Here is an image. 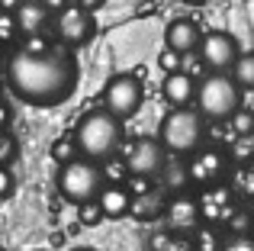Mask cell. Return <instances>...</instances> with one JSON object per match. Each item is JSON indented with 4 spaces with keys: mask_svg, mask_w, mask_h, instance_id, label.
Masks as SVG:
<instances>
[{
    "mask_svg": "<svg viewBox=\"0 0 254 251\" xmlns=\"http://www.w3.org/2000/svg\"><path fill=\"white\" fill-rule=\"evenodd\" d=\"M164 219H168V229L177 232V235L193 232V229L199 226V219H203V203H199L196 196H190V193H174L171 203H168Z\"/></svg>",
    "mask_w": 254,
    "mask_h": 251,
    "instance_id": "cell-11",
    "label": "cell"
},
{
    "mask_svg": "<svg viewBox=\"0 0 254 251\" xmlns=\"http://www.w3.org/2000/svg\"><path fill=\"white\" fill-rule=\"evenodd\" d=\"M19 6H23V0H3V10L6 13H16Z\"/></svg>",
    "mask_w": 254,
    "mask_h": 251,
    "instance_id": "cell-29",
    "label": "cell"
},
{
    "mask_svg": "<svg viewBox=\"0 0 254 251\" xmlns=\"http://www.w3.org/2000/svg\"><path fill=\"white\" fill-rule=\"evenodd\" d=\"M13 161H16V138L6 129L0 135V168H13Z\"/></svg>",
    "mask_w": 254,
    "mask_h": 251,
    "instance_id": "cell-21",
    "label": "cell"
},
{
    "mask_svg": "<svg viewBox=\"0 0 254 251\" xmlns=\"http://www.w3.org/2000/svg\"><path fill=\"white\" fill-rule=\"evenodd\" d=\"M161 177H164V187L177 190V193L187 187V184H193L190 181V164H177V161H168V168H164Z\"/></svg>",
    "mask_w": 254,
    "mask_h": 251,
    "instance_id": "cell-17",
    "label": "cell"
},
{
    "mask_svg": "<svg viewBox=\"0 0 254 251\" xmlns=\"http://www.w3.org/2000/svg\"><path fill=\"white\" fill-rule=\"evenodd\" d=\"M206 116L199 110H171L161 123V132L158 138L164 142V148L171 155H196L203 148V138H206Z\"/></svg>",
    "mask_w": 254,
    "mask_h": 251,
    "instance_id": "cell-5",
    "label": "cell"
},
{
    "mask_svg": "<svg viewBox=\"0 0 254 251\" xmlns=\"http://www.w3.org/2000/svg\"><path fill=\"white\" fill-rule=\"evenodd\" d=\"M232 132H235V135H254V113H251V110H238V113L235 116H232Z\"/></svg>",
    "mask_w": 254,
    "mask_h": 251,
    "instance_id": "cell-20",
    "label": "cell"
},
{
    "mask_svg": "<svg viewBox=\"0 0 254 251\" xmlns=\"http://www.w3.org/2000/svg\"><path fill=\"white\" fill-rule=\"evenodd\" d=\"M55 32L64 45H84L93 39L97 23H93V13L84 10L81 3H64V10H58L55 16Z\"/></svg>",
    "mask_w": 254,
    "mask_h": 251,
    "instance_id": "cell-8",
    "label": "cell"
},
{
    "mask_svg": "<svg viewBox=\"0 0 254 251\" xmlns=\"http://www.w3.org/2000/svg\"><path fill=\"white\" fill-rule=\"evenodd\" d=\"M36 251H45V248H36Z\"/></svg>",
    "mask_w": 254,
    "mask_h": 251,
    "instance_id": "cell-31",
    "label": "cell"
},
{
    "mask_svg": "<svg viewBox=\"0 0 254 251\" xmlns=\"http://www.w3.org/2000/svg\"><path fill=\"white\" fill-rule=\"evenodd\" d=\"M77 3H81L84 10H90V13H93V10H97V6H103L106 0H77Z\"/></svg>",
    "mask_w": 254,
    "mask_h": 251,
    "instance_id": "cell-28",
    "label": "cell"
},
{
    "mask_svg": "<svg viewBox=\"0 0 254 251\" xmlns=\"http://www.w3.org/2000/svg\"><path fill=\"white\" fill-rule=\"evenodd\" d=\"M180 58H184L180 52H174V49H168V45H164L161 55H158V64H161V68L168 71V74H177V71H184V68H180V64H184Z\"/></svg>",
    "mask_w": 254,
    "mask_h": 251,
    "instance_id": "cell-24",
    "label": "cell"
},
{
    "mask_svg": "<svg viewBox=\"0 0 254 251\" xmlns=\"http://www.w3.org/2000/svg\"><path fill=\"white\" fill-rule=\"evenodd\" d=\"M222 251H254V239L245 235V232H238V235H232V239L222 242Z\"/></svg>",
    "mask_w": 254,
    "mask_h": 251,
    "instance_id": "cell-25",
    "label": "cell"
},
{
    "mask_svg": "<svg viewBox=\"0 0 254 251\" xmlns=\"http://www.w3.org/2000/svg\"><path fill=\"white\" fill-rule=\"evenodd\" d=\"M16 29H19L16 13L0 10V39H3V45H13V39H16Z\"/></svg>",
    "mask_w": 254,
    "mask_h": 251,
    "instance_id": "cell-22",
    "label": "cell"
},
{
    "mask_svg": "<svg viewBox=\"0 0 254 251\" xmlns=\"http://www.w3.org/2000/svg\"><path fill=\"white\" fill-rule=\"evenodd\" d=\"M16 23H19V32L36 36V32H42L45 23H49V6H45L42 0H23V6L16 10Z\"/></svg>",
    "mask_w": 254,
    "mask_h": 251,
    "instance_id": "cell-16",
    "label": "cell"
},
{
    "mask_svg": "<svg viewBox=\"0 0 254 251\" xmlns=\"http://www.w3.org/2000/svg\"><path fill=\"white\" fill-rule=\"evenodd\" d=\"M81 68L68 52L19 49L6 62V84L29 107H62L74 97Z\"/></svg>",
    "mask_w": 254,
    "mask_h": 251,
    "instance_id": "cell-1",
    "label": "cell"
},
{
    "mask_svg": "<svg viewBox=\"0 0 254 251\" xmlns=\"http://www.w3.org/2000/svg\"><path fill=\"white\" fill-rule=\"evenodd\" d=\"M168 203L171 200H164L161 190H142V193H135V200H132V219L151 222V219L168 213Z\"/></svg>",
    "mask_w": 254,
    "mask_h": 251,
    "instance_id": "cell-15",
    "label": "cell"
},
{
    "mask_svg": "<svg viewBox=\"0 0 254 251\" xmlns=\"http://www.w3.org/2000/svg\"><path fill=\"white\" fill-rule=\"evenodd\" d=\"M199 58L209 71H232L235 62L242 58V49H238L235 36L222 29H212L203 36V45H199Z\"/></svg>",
    "mask_w": 254,
    "mask_h": 251,
    "instance_id": "cell-9",
    "label": "cell"
},
{
    "mask_svg": "<svg viewBox=\"0 0 254 251\" xmlns=\"http://www.w3.org/2000/svg\"><path fill=\"white\" fill-rule=\"evenodd\" d=\"M123 138H126L123 120L113 116L110 110H90V113H84L77 129H74L77 151H81V158H90V161L113 158L123 148Z\"/></svg>",
    "mask_w": 254,
    "mask_h": 251,
    "instance_id": "cell-2",
    "label": "cell"
},
{
    "mask_svg": "<svg viewBox=\"0 0 254 251\" xmlns=\"http://www.w3.org/2000/svg\"><path fill=\"white\" fill-rule=\"evenodd\" d=\"M142 97H145L142 81H138L135 74H129V71H123V74H113L110 81H106L103 110H110L119 120H132V116L138 113V107H142Z\"/></svg>",
    "mask_w": 254,
    "mask_h": 251,
    "instance_id": "cell-6",
    "label": "cell"
},
{
    "mask_svg": "<svg viewBox=\"0 0 254 251\" xmlns=\"http://www.w3.org/2000/svg\"><path fill=\"white\" fill-rule=\"evenodd\" d=\"M164 45L180 52V55H190L203 45V32L193 19H171L168 29H164Z\"/></svg>",
    "mask_w": 254,
    "mask_h": 251,
    "instance_id": "cell-13",
    "label": "cell"
},
{
    "mask_svg": "<svg viewBox=\"0 0 254 251\" xmlns=\"http://www.w3.org/2000/svg\"><path fill=\"white\" fill-rule=\"evenodd\" d=\"M58 190L68 203L84 206V203H97L100 193L106 190V177L103 168L90 158H74V161L62 164L58 171Z\"/></svg>",
    "mask_w": 254,
    "mask_h": 251,
    "instance_id": "cell-4",
    "label": "cell"
},
{
    "mask_svg": "<svg viewBox=\"0 0 254 251\" xmlns=\"http://www.w3.org/2000/svg\"><path fill=\"white\" fill-rule=\"evenodd\" d=\"M132 193L126 184H106V190L100 193V206H103L106 219H123V216H132Z\"/></svg>",
    "mask_w": 254,
    "mask_h": 251,
    "instance_id": "cell-14",
    "label": "cell"
},
{
    "mask_svg": "<svg viewBox=\"0 0 254 251\" xmlns=\"http://www.w3.org/2000/svg\"><path fill=\"white\" fill-rule=\"evenodd\" d=\"M77 155H81V151H77V142H74V135H71V138H62V142H55V145H52V158H55L58 164H68V161H74Z\"/></svg>",
    "mask_w": 254,
    "mask_h": 251,
    "instance_id": "cell-19",
    "label": "cell"
},
{
    "mask_svg": "<svg viewBox=\"0 0 254 251\" xmlns=\"http://www.w3.org/2000/svg\"><path fill=\"white\" fill-rule=\"evenodd\" d=\"M168 168V148L161 138H135L126 151V174L148 181V177H161Z\"/></svg>",
    "mask_w": 254,
    "mask_h": 251,
    "instance_id": "cell-7",
    "label": "cell"
},
{
    "mask_svg": "<svg viewBox=\"0 0 254 251\" xmlns=\"http://www.w3.org/2000/svg\"><path fill=\"white\" fill-rule=\"evenodd\" d=\"M216 232H199L196 235V251H222V245H216Z\"/></svg>",
    "mask_w": 254,
    "mask_h": 251,
    "instance_id": "cell-27",
    "label": "cell"
},
{
    "mask_svg": "<svg viewBox=\"0 0 254 251\" xmlns=\"http://www.w3.org/2000/svg\"><path fill=\"white\" fill-rule=\"evenodd\" d=\"M232 77L238 81L242 90H254V52H248V55L238 58L235 68H232Z\"/></svg>",
    "mask_w": 254,
    "mask_h": 251,
    "instance_id": "cell-18",
    "label": "cell"
},
{
    "mask_svg": "<svg viewBox=\"0 0 254 251\" xmlns=\"http://www.w3.org/2000/svg\"><path fill=\"white\" fill-rule=\"evenodd\" d=\"M229 174V158L216 148H199L196 155L190 158V181L196 187H206L212 190L222 177Z\"/></svg>",
    "mask_w": 254,
    "mask_h": 251,
    "instance_id": "cell-10",
    "label": "cell"
},
{
    "mask_svg": "<svg viewBox=\"0 0 254 251\" xmlns=\"http://www.w3.org/2000/svg\"><path fill=\"white\" fill-rule=\"evenodd\" d=\"M16 193V181H13V168H0V196L10 200Z\"/></svg>",
    "mask_w": 254,
    "mask_h": 251,
    "instance_id": "cell-26",
    "label": "cell"
},
{
    "mask_svg": "<svg viewBox=\"0 0 254 251\" xmlns=\"http://www.w3.org/2000/svg\"><path fill=\"white\" fill-rule=\"evenodd\" d=\"M196 110L209 123H232V116L242 110V87L229 71H209L199 77Z\"/></svg>",
    "mask_w": 254,
    "mask_h": 251,
    "instance_id": "cell-3",
    "label": "cell"
},
{
    "mask_svg": "<svg viewBox=\"0 0 254 251\" xmlns=\"http://www.w3.org/2000/svg\"><path fill=\"white\" fill-rule=\"evenodd\" d=\"M71 251H97V248H71Z\"/></svg>",
    "mask_w": 254,
    "mask_h": 251,
    "instance_id": "cell-30",
    "label": "cell"
},
{
    "mask_svg": "<svg viewBox=\"0 0 254 251\" xmlns=\"http://www.w3.org/2000/svg\"><path fill=\"white\" fill-rule=\"evenodd\" d=\"M77 219H81V226H100V222L106 219V213H103V206H100V200H97V203H84Z\"/></svg>",
    "mask_w": 254,
    "mask_h": 251,
    "instance_id": "cell-23",
    "label": "cell"
},
{
    "mask_svg": "<svg viewBox=\"0 0 254 251\" xmlns=\"http://www.w3.org/2000/svg\"><path fill=\"white\" fill-rule=\"evenodd\" d=\"M161 94H164V100L171 103V110H187L190 103H196L199 81H193L187 71H177V74H168V77H164Z\"/></svg>",
    "mask_w": 254,
    "mask_h": 251,
    "instance_id": "cell-12",
    "label": "cell"
}]
</instances>
